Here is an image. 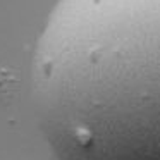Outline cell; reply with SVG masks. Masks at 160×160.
<instances>
[{"label": "cell", "instance_id": "6da1fadb", "mask_svg": "<svg viewBox=\"0 0 160 160\" xmlns=\"http://www.w3.org/2000/svg\"><path fill=\"white\" fill-rule=\"evenodd\" d=\"M31 97L57 160H160V0H59Z\"/></svg>", "mask_w": 160, "mask_h": 160}]
</instances>
